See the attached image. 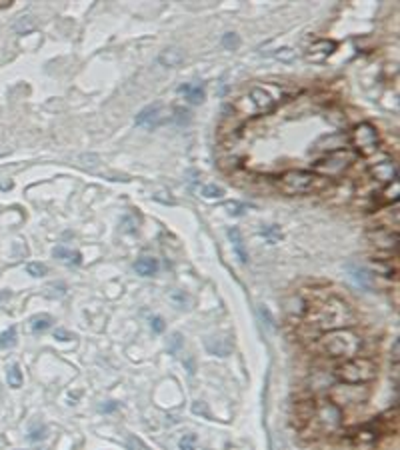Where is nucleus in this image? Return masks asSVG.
<instances>
[{"mask_svg":"<svg viewBox=\"0 0 400 450\" xmlns=\"http://www.w3.org/2000/svg\"><path fill=\"white\" fill-rule=\"evenodd\" d=\"M336 50V42L334 40H316L306 52V58L310 62H324L328 60V56Z\"/></svg>","mask_w":400,"mask_h":450,"instance_id":"11","label":"nucleus"},{"mask_svg":"<svg viewBox=\"0 0 400 450\" xmlns=\"http://www.w3.org/2000/svg\"><path fill=\"white\" fill-rule=\"evenodd\" d=\"M10 296H12V292H10V290H0V304H2L4 300H8Z\"/></svg>","mask_w":400,"mask_h":450,"instance_id":"37","label":"nucleus"},{"mask_svg":"<svg viewBox=\"0 0 400 450\" xmlns=\"http://www.w3.org/2000/svg\"><path fill=\"white\" fill-rule=\"evenodd\" d=\"M50 324H52V318H50L48 314H40V316H34V318H32V330H34V332H42V330L50 328Z\"/></svg>","mask_w":400,"mask_h":450,"instance_id":"25","label":"nucleus"},{"mask_svg":"<svg viewBox=\"0 0 400 450\" xmlns=\"http://www.w3.org/2000/svg\"><path fill=\"white\" fill-rule=\"evenodd\" d=\"M276 58H280V60H284V62H290L292 58H294V50H292V48H280V50L276 52Z\"/></svg>","mask_w":400,"mask_h":450,"instance_id":"32","label":"nucleus"},{"mask_svg":"<svg viewBox=\"0 0 400 450\" xmlns=\"http://www.w3.org/2000/svg\"><path fill=\"white\" fill-rule=\"evenodd\" d=\"M378 374V366L370 358H348L334 368V376L344 384H366Z\"/></svg>","mask_w":400,"mask_h":450,"instance_id":"4","label":"nucleus"},{"mask_svg":"<svg viewBox=\"0 0 400 450\" xmlns=\"http://www.w3.org/2000/svg\"><path fill=\"white\" fill-rule=\"evenodd\" d=\"M348 270L352 274V278L356 280V284H360L362 288L370 290L372 288V274L368 270L360 268V266H354V264H348Z\"/></svg>","mask_w":400,"mask_h":450,"instance_id":"17","label":"nucleus"},{"mask_svg":"<svg viewBox=\"0 0 400 450\" xmlns=\"http://www.w3.org/2000/svg\"><path fill=\"white\" fill-rule=\"evenodd\" d=\"M368 238L378 246V248H384V250H390V248H396V242H398V232L386 228V226H376V230H370L368 232Z\"/></svg>","mask_w":400,"mask_h":450,"instance_id":"10","label":"nucleus"},{"mask_svg":"<svg viewBox=\"0 0 400 450\" xmlns=\"http://www.w3.org/2000/svg\"><path fill=\"white\" fill-rule=\"evenodd\" d=\"M134 270H136L140 276H152V274H156V270H158V260H156V258H150V256H144V258L136 260Z\"/></svg>","mask_w":400,"mask_h":450,"instance_id":"16","label":"nucleus"},{"mask_svg":"<svg viewBox=\"0 0 400 450\" xmlns=\"http://www.w3.org/2000/svg\"><path fill=\"white\" fill-rule=\"evenodd\" d=\"M182 60V54L176 50V48H166L160 56H158V62L164 64V66H176V64H180Z\"/></svg>","mask_w":400,"mask_h":450,"instance_id":"19","label":"nucleus"},{"mask_svg":"<svg viewBox=\"0 0 400 450\" xmlns=\"http://www.w3.org/2000/svg\"><path fill=\"white\" fill-rule=\"evenodd\" d=\"M360 348H362V338L350 328L324 332L316 342V350L330 358H354L360 352Z\"/></svg>","mask_w":400,"mask_h":450,"instance_id":"2","label":"nucleus"},{"mask_svg":"<svg viewBox=\"0 0 400 450\" xmlns=\"http://www.w3.org/2000/svg\"><path fill=\"white\" fill-rule=\"evenodd\" d=\"M54 254V258H62V260H68V262H74V264H80V254L78 252H70L66 250V248H62V246H58L52 250Z\"/></svg>","mask_w":400,"mask_h":450,"instance_id":"23","label":"nucleus"},{"mask_svg":"<svg viewBox=\"0 0 400 450\" xmlns=\"http://www.w3.org/2000/svg\"><path fill=\"white\" fill-rule=\"evenodd\" d=\"M378 434H382L380 428H378V422L372 420V422H366L362 426H358L350 436L356 444H372V442H376Z\"/></svg>","mask_w":400,"mask_h":450,"instance_id":"12","label":"nucleus"},{"mask_svg":"<svg viewBox=\"0 0 400 450\" xmlns=\"http://www.w3.org/2000/svg\"><path fill=\"white\" fill-rule=\"evenodd\" d=\"M330 184V180L312 172V170H286L278 178V188L288 196H300V194H314L322 192Z\"/></svg>","mask_w":400,"mask_h":450,"instance_id":"3","label":"nucleus"},{"mask_svg":"<svg viewBox=\"0 0 400 450\" xmlns=\"http://www.w3.org/2000/svg\"><path fill=\"white\" fill-rule=\"evenodd\" d=\"M222 46L228 48V50H237L238 46H240V38H238V34H234V32H226V34L222 36Z\"/></svg>","mask_w":400,"mask_h":450,"instance_id":"26","label":"nucleus"},{"mask_svg":"<svg viewBox=\"0 0 400 450\" xmlns=\"http://www.w3.org/2000/svg\"><path fill=\"white\" fill-rule=\"evenodd\" d=\"M394 362H398V340H394Z\"/></svg>","mask_w":400,"mask_h":450,"instance_id":"38","label":"nucleus"},{"mask_svg":"<svg viewBox=\"0 0 400 450\" xmlns=\"http://www.w3.org/2000/svg\"><path fill=\"white\" fill-rule=\"evenodd\" d=\"M354 162V154L348 152V150H334V152H328L324 158L316 160L312 164V172L330 178V176H338L342 174L346 168Z\"/></svg>","mask_w":400,"mask_h":450,"instance_id":"5","label":"nucleus"},{"mask_svg":"<svg viewBox=\"0 0 400 450\" xmlns=\"http://www.w3.org/2000/svg\"><path fill=\"white\" fill-rule=\"evenodd\" d=\"M14 344H16V328L10 326L8 330H4V332L0 334V348L6 350V348H12Z\"/></svg>","mask_w":400,"mask_h":450,"instance_id":"20","label":"nucleus"},{"mask_svg":"<svg viewBox=\"0 0 400 450\" xmlns=\"http://www.w3.org/2000/svg\"><path fill=\"white\" fill-rule=\"evenodd\" d=\"M370 174H372L376 180H380V182L390 184V182L396 180V164H394L392 160L376 162V164L370 168Z\"/></svg>","mask_w":400,"mask_h":450,"instance_id":"13","label":"nucleus"},{"mask_svg":"<svg viewBox=\"0 0 400 450\" xmlns=\"http://www.w3.org/2000/svg\"><path fill=\"white\" fill-rule=\"evenodd\" d=\"M398 192H400V184L398 180H394V182H390L384 190H382L380 194L384 198V202H396L398 200Z\"/></svg>","mask_w":400,"mask_h":450,"instance_id":"22","label":"nucleus"},{"mask_svg":"<svg viewBox=\"0 0 400 450\" xmlns=\"http://www.w3.org/2000/svg\"><path fill=\"white\" fill-rule=\"evenodd\" d=\"M174 112H176V122H178V124H184V122H188V120H190V112H188V110L176 108Z\"/></svg>","mask_w":400,"mask_h":450,"instance_id":"34","label":"nucleus"},{"mask_svg":"<svg viewBox=\"0 0 400 450\" xmlns=\"http://www.w3.org/2000/svg\"><path fill=\"white\" fill-rule=\"evenodd\" d=\"M226 208H228L230 214H234V216H240L242 210H244V206H242L240 202H226Z\"/></svg>","mask_w":400,"mask_h":450,"instance_id":"33","label":"nucleus"},{"mask_svg":"<svg viewBox=\"0 0 400 450\" xmlns=\"http://www.w3.org/2000/svg\"><path fill=\"white\" fill-rule=\"evenodd\" d=\"M126 444H128V448H130V450H150L144 444V442H142L140 438H136V436H128Z\"/></svg>","mask_w":400,"mask_h":450,"instance_id":"31","label":"nucleus"},{"mask_svg":"<svg viewBox=\"0 0 400 450\" xmlns=\"http://www.w3.org/2000/svg\"><path fill=\"white\" fill-rule=\"evenodd\" d=\"M260 234L270 242V244H274L278 238H282V230L276 226V224H270V226H264L262 230H260Z\"/></svg>","mask_w":400,"mask_h":450,"instance_id":"24","label":"nucleus"},{"mask_svg":"<svg viewBox=\"0 0 400 450\" xmlns=\"http://www.w3.org/2000/svg\"><path fill=\"white\" fill-rule=\"evenodd\" d=\"M26 272L30 274V276H44V274H48V268H46V264H40V262H30L28 266H26Z\"/></svg>","mask_w":400,"mask_h":450,"instance_id":"27","label":"nucleus"},{"mask_svg":"<svg viewBox=\"0 0 400 450\" xmlns=\"http://www.w3.org/2000/svg\"><path fill=\"white\" fill-rule=\"evenodd\" d=\"M150 326H152V330H154V332H162V330H164V320L160 318V316H154V318L150 320Z\"/></svg>","mask_w":400,"mask_h":450,"instance_id":"35","label":"nucleus"},{"mask_svg":"<svg viewBox=\"0 0 400 450\" xmlns=\"http://www.w3.org/2000/svg\"><path fill=\"white\" fill-rule=\"evenodd\" d=\"M356 322L354 310L348 302L340 298H326L308 312V324L320 332H330V330H340V328H350Z\"/></svg>","mask_w":400,"mask_h":450,"instance_id":"1","label":"nucleus"},{"mask_svg":"<svg viewBox=\"0 0 400 450\" xmlns=\"http://www.w3.org/2000/svg\"><path fill=\"white\" fill-rule=\"evenodd\" d=\"M202 194L206 198H220L224 194V190L216 186V184H208V186H204V190H202Z\"/></svg>","mask_w":400,"mask_h":450,"instance_id":"29","label":"nucleus"},{"mask_svg":"<svg viewBox=\"0 0 400 450\" xmlns=\"http://www.w3.org/2000/svg\"><path fill=\"white\" fill-rule=\"evenodd\" d=\"M6 380H8V386L12 388H20L22 386V372L16 364H12L8 370H6Z\"/></svg>","mask_w":400,"mask_h":450,"instance_id":"21","label":"nucleus"},{"mask_svg":"<svg viewBox=\"0 0 400 450\" xmlns=\"http://www.w3.org/2000/svg\"><path fill=\"white\" fill-rule=\"evenodd\" d=\"M54 338H58V340H70L72 336H70V334L64 330V328H56V330H54Z\"/></svg>","mask_w":400,"mask_h":450,"instance_id":"36","label":"nucleus"},{"mask_svg":"<svg viewBox=\"0 0 400 450\" xmlns=\"http://www.w3.org/2000/svg\"><path fill=\"white\" fill-rule=\"evenodd\" d=\"M164 120V108L162 104H150V106L142 108L138 114H136V124L138 126H146V128H154V126L162 124Z\"/></svg>","mask_w":400,"mask_h":450,"instance_id":"9","label":"nucleus"},{"mask_svg":"<svg viewBox=\"0 0 400 450\" xmlns=\"http://www.w3.org/2000/svg\"><path fill=\"white\" fill-rule=\"evenodd\" d=\"M178 92L184 94V98L190 104H202L204 102V88L200 84H182V86H178Z\"/></svg>","mask_w":400,"mask_h":450,"instance_id":"15","label":"nucleus"},{"mask_svg":"<svg viewBox=\"0 0 400 450\" xmlns=\"http://www.w3.org/2000/svg\"><path fill=\"white\" fill-rule=\"evenodd\" d=\"M368 394H370V390L364 384H344V382H340V384H336L328 390V400H332L338 408H342V406L362 404V402L368 400Z\"/></svg>","mask_w":400,"mask_h":450,"instance_id":"6","label":"nucleus"},{"mask_svg":"<svg viewBox=\"0 0 400 450\" xmlns=\"http://www.w3.org/2000/svg\"><path fill=\"white\" fill-rule=\"evenodd\" d=\"M180 450H196V436L194 434H186L180 440Z\"/></svg>","mask_w":400,"mask_h":450,"instance_id":"30","label":"nucleus"},{"mask_svg":"<svg viewBox=\"0 0 400 450\" xmlns=\"http://www.w3.org/2000/svg\"><path fill=\"white\" fill-rule=\"evenodd\" d=\"M312 420L314 424L322 432H334L340 424H342V408H338L332 400H320L314 404V412H312ZM310 420V422H312Z\"/></svg>","mask_w":400,"mask_h":450,"instance_id":"7","label":"nucleus"},{"mask_svg":"<svg viewBox=\"0 0 400 450\" xmlns=\"http://www.w3.org/2000/svg\"><path fill=\"white\" fill-rule=\"evenodd\" d=\"M350 142L362 156H372L378 150V142H380L378 130L370 122H360V124H356L352 128Z\"/></svg>","mask_w":400,"mask_h":450,"instance_id":"8","label":"nucleus"},{"mask_svg":"<svg viewBox=\"0 0 400 450\" xmlns=\"http://www.w3.org/2000/svg\"><path fill=\"white\" fill-rule=\"evenodd\" d=\"M46 436V426L44 424H32V428H30V440L32 442H38V440H42Z\"/></svg>","mask_w":400,"mask_h":450,"instance_id":"28","label":"nucleus"},{"mask_svg":"<svg viewBox=\"0 0 400 450\" xmlns=\"http://www.w3.org/2000/svg\"><path fill=\"white\" fill-rule=\"evenodd\" d=\"M248 100L254 104V110L256 112H270L274 108V98L266 92V90H262V88H252L250 90V94H248Z\"/></svg>","mask_w":400,"mask_h":450,"instance_id":"14","label":"nucleus"},{"mask_svg":"<svg viewBox=\"0 0 400 450\" xmlns=\"http://www.w3.org/2000/svg\"><path fill=\"white\" fill-rule=\"evenodd\" d=\"M228 238H230V242H232V246H234V250H237L240 262L246 264L248 254H246V250H244V242H242V236H240V230H238L237 226H232V228L228 230Z\"/></svg>","mask_w":400,"mask_h":450,"instance_id":"18","label":"nucleus"}]
</instances>
